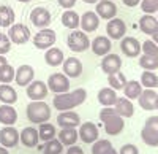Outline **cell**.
<instances>
[{
    "mask_svg": "<svg viewBox=\"0 0 158 154\" xmlns=\"http://www.w3.org/2000/svg\"><path fill=\"white\" fill-rule=\"evenodd\" d=\"M87 99V92L85 89L79 87V89H74V91H68V92H63V94H56L54 97V102H52V105H54L56 110L59 111H70L79 105H82Z\"/></svg>",
    "mask_w": 158,
    "mask_h": 154,
    "instance_id": "obj_1",
    "label": "cell"
},
{
    "mask_svg": "<svg viewBox=\"0 0 158 154\" xmlns=\"http://www.w3.org/2000/svg\"><path fill=\"white\" fill-rule=\"evenodd\" d=\"M100 119L104 124V132L108 135H118L125 127L123 118L114 110V107H103L100 111Z\"/></svg>",
    "mask_w": 158,
    "mask_h": 154,
    "instance_id": "obj_2",
    "label": "cell"
},
{
    "mask_svg": "<svg viewBox=\"0 0 158 154\" xmlns=\"http://www.w3.org/2000/svg\"><path fill=\"white\" fill-rule=\"evenodd\" d=\"M25 114H27V119L30 122L43 124V122H48L51 118V108L44 100H32L27 105Z\"/></svg>",
    "mask_w": 158,
    "mask_h": 154,
    "instance_id": "obj_3",
    "label": "cell"
},
{
    "mask_svg": "<svg viewBox=\"0 0 158 154\" xmlns=\"http://www.w3.org/2000/svg\"><path fill=\"white\" fill-rule=\"evenodd\" d=\"M67 45L73 53H84L90 48V40L85 32L82 30H71L67 38Z\"/></svg>",
    "mask_w": 158,
    "mask_h": 154,
    "instance_id": "obj_4",
    "label": "cell"
},
{
    "mask_svg": "<svg viewBox=\"0 0 158 154\" xmlns=\"http://www.w3.org/2000/svg\"><path fill=\"white\" fill-rule=\"evenodd\" d=\"M48 89L54 94H63L70 91V78L63 73H52L48 78Z\"/></svg>",
    "mask_w": 158,
    "mask_h": 154,
    "instance_id": "obj_5",
    "label": "cell"
},
{
    "mask_svg": "<svg viewBox=\"0 0 158 154\" xmlns=\"http://www.w3.org/2000/svg\"><path fill=\"white\" fill-rule=\"evenodd\" d=\"M8 38L11 40V43H15V45H24V43H27L29 38H30V29L27 25L21 24V22L13 24L8 27Z\"/></svg>",
    "mask_w": 158,
    "mask_h": 154,
    "instance_id": "obj_6",
    "label": "cell"
},
{
    "mask_svg": "<svg viewBox=\"0 0 158 154\" xmlns=\"http://www.w3.org/2000/svg\"><path fill=\"white\" fill-rule=\"evenodd\" d=\"M56 38H57V35L52 29H48V27L41 29L33 37V46L36 49H49V48L54 46Z\"/></svg>",
    "mask_w": 158,
    "mask_h": 154,
    "instance_id": "obj_7",
    "label": "cell"
},
{
    "mask_svg": "<svg viewBox=\"0 0 158 154\" xmlns=\"http://www.w3.org/2000/svg\"><path fill=\"white\" fill-rule=\"evenodd\" d=\"M77 137L81 138V142L84 143H95L98 137H100V130H98V127L94 124V122H84L81 124V127H79V130H77Z\"/></svg>",
    "mask_w": 158,
    "mask_h": 154,
    "instance_id": "obj_8",
    "label": "cell"
},
{
    "mask_svg": "<svg viewBox=\"0 0 158 154\" xmlns=\"http://www.w3.org/2000/svg\"><path fill=\"white\" fill-rule=\"evenodd\" d=\"M30 21H32V24L35 25V27L46 29L48 25L51 24V13L44 7H36L30 13Z\"/></svg>",
    "mask_w": 158,
    "mask_h": 154,
    "instance_id": "obj_9",
    "label": "cell"
},
{
    "mask_svg": "<svg viewBox=\"0 0 158 154\" xmlns=\"http://www.w3.org/2000/svg\"><path fill=\"white\" fill-rule=\"evenodd\" d=\"M106 33L111 40H122L127 33V25L120 18H112L106 25Z\"/></svg>",
    "mask_w": 158,
    "mask_h": 154,
    "instance_id": "obj_10",
    "label": "cell"
},
{
    "mask_svg": "<svg viewBox=\"0 0 158 154\" xmlns=\"http://www.w3.org/2000/svg\"><path fill=\"white\" fill-rule=\"evenodd\" d=\"M95 13L100 19H112L117 15V5L112 0H98L95 3Z\"/></svg>",
    "mask_w": 158,
    "mask_h": 154,
    "instance_id": "obj_11",
    "label": "cell"
},
{
    "mask_svg": "<svg viewBox=\"0 0 158 154\" xmlns=\"http://www.w3.org/2000/svg\"><path fill=\"white\" fill-rule=\"evenodd\" d=\"M0 143L3 148H16L19 143V132L13 125H5L0 130Z\"/></svg>",
    "mask_w": 158,
    "mask_h": 154,
    "instance_id": "obj_12",
    "label": "cell"
},
{
    "mask_svg": "<svg viewBox=\"0 0 158 154\" xmlns=\"http://www.w3.org/2000/svg\"><path fill=\"white\" fill-rule=\"evenodd\" d=\"M62 70H63V75H67L68 78H77V76L82 75V62L77 57L71 56V57L63 60Z\"/></svg>",
    "mask_w": 158,
    "mask_h": 154,
    "instance_id": "obj_13",
    "label": "cell"
},
{
    "mask_svg": "<svg viewBox=\"0 0 158 154\" xmlns=\"http://www.w3.org/2000/svg\"><path fill=\"white\" fill-rule=\"evenodd\" d=\"M35 78V70L30 65H21L15 72V81L21 87H27Z\"/></svg>",
    "mask_w": 158,
    "mask_h": 154,
    "instance_id": "obj_14",
    "label": "cell"
},
{
    "mask_svg": "<svg viewBox=\"0 0 158 154\" xmlns=\"http://www.w3.org/2000/svg\"><path fill=\"white\" fill-rule=\"evenodd\" d=\"M120 49L128 57H138L141 54V43L135 37H123L120 42Z\"/></svg>",
    "mask_w": 158,
    "mask_h": 154,
    "instance_id": "obj_15",
    "label": "cell"
},
{
    "mask_svg": "<svg viewBox=\"0 0 158 154\" xmlns=\"http://www.w3.org/2000/svg\"><path fill=\"white\" fill-rule=\"evenodd\" d=\"M90 48L94 51V54L97 56H106L111 53V48H112V43H111V38L109 37H103V35H98L97 38H94L90 43Z\"/></svg>",
    "mask_w": 158,
    "mask_h": 154,
    "instance_id": "obj_16",
    "label": "cell"
},
{
    "mask_svg": "<svg viewBox=\"0 0 158 154\" xmlns=\"http://www.w3.org/2000/svg\"><path fill=\"white\" fill-rule=\"evenodd\" d=\"M49 94L48 84L43 81H32L27 86V97L30 100H44Z\"/></svg>",
    "mask_w": 158,
    "mask_h": 154,
    "instance_id": "obj_17",
    "label": "cell"
},
{
    "mask_svg": "<svg viewBox=\"0 0 158 154\" xmlns=\"http://www.w3.org/2000/svg\"><path fill=\"white\" fill-rule=\"evenodd\" d=\"M120 67H122V59H120V56L111 54V53L106 54V56H103L101 70L106 73V75H112V73L120 72Z\"/></svg>",
    "mask_w": 158,
    "mask_h": 154,
    "instance_id": "obj_18",
    "label": "cell"
},
{
    "mask_svg": "<svg viewBox=\"0 0 158 154\" xmlns=\"http://www.w3.org/2000/svg\"><path fill=\"white\" fill-rule=\"evenodd\" d=\"M79 25H81L82 32L90 33V32H95L100 25V18L95 11H85L84 15L81 16V21H79Z\"/></svg>",
    "mask_w": 158,
    "mask_h": 154,
    "instance_id": "obj_19",
    "label": "cell"
},
{
    "mask_svg": "<svg viewBox=\"0 0 158 154\" xmlns=\"http://www.w3.org/2000/svg\"><path fill=\"white\" fill-rule=\"evenodd\" d=\"M57 124L62 127H77L81 124V116L74 111H60L57 116Z\"/></svg>",
    "mask_w": 158,
    "mask_h": 154,
    "instance_id": "obj_20",
    "label": "cell"
},
{
    "mask_svg": "<svg viewBox=\"0 0 158 154\" xmlns=\"http://www.w3.org/2000/svg\"><path fill=\"white\" fill-rule=\"evenodd\" d=\"M114 110L120 114L122 118H131L135 114V105L131 103V100L127 97H117L115 103H114Z\"/></svg>",
    "mask_w": 158,
    "mask_h": 154,
    "instance_id": "obj_21",
    "label": "cell"
},
{
    "mask_svg": "<svg viewBox=\"0 0 158 154\" xmlns=\"http://www.w3.org/2000/svg\"><path fill=\"white\" fill-rule=\"evenodd\" d=\"M19 140L25 148H35L38 145V129L35 127H25L19 134Z\"/></svg>",
    "mask_w": 158,
    "mask_h": 154,
    "instance_id": "obj_22",
    "label": "cell"
},
{
    "mask_svg": "<svg viewBox=\"0 0 158 154\" xmlns=\"http://www.w3.org/2000/svg\"><path fill=\"white\" fill-rule=\"evenodd\" d=\"M156 97H158V94L153 91V89H142L141 95L138 97L141 108L146 110V111L155 110V100H156Z\"/></svg>",
    "mask_w": 158,
    "mask_h": 154,
    "instance_id": "obj_23",
    "label": "cell"
},
{
    "mask_svg": "<svg viewBox=\"0 0 158 154\" xmlns=\"http://www.w3.org/2000/svg\"><path fill=\"white\" fill-rule=\"evenodd\" d=\"M18 121V111L11 105H0V122L3 125H15Z\"/></svg>",
    "mask_w": 158,
    "mask_h": 154,
    "instance_id": "obj_24",
    "label": "cell"
},
{
    "mask_svg": "<svg viewBox=\"0 0 158 154\" xmlns=\"http://www.w3.org/2000/svg\"><path fill=\"white\" fill-rule=\"evenodd\" d=\"M65 60V56L62 53V49L56 48V46H52L49 49H46V54H44V62L48 64V65L51 67H59L62 65Z\"/></svg>",
    "mask_w": 158,
    "mask_h": 154,
    "instance_id": "obj_25",
    "label": "cell"
},
{
    "mask_svg": "<svg viewBox=\"0 0 158 154\" xmlns=\"http://www.w3.org/2000/svg\"><path fill=\"white\" fill-rule=\"evenodd\" d=\"M139 29L141 32H144L146 35H153L158 29V21L155 16L152 15H144L141 19H139Z\"/></svg>",
    "mask_w": 158,
    "mask_h": 154,
    "instance_id": "obj_26",
    "label": "cell"
},
{
    "mask_svg": "<svg viewBox=\"0 0 158 154\" xmlns=\"http://www.w3.org/2000/svg\"><path fill=\"white\" fill-rule=\"evenodd\" d=\"M0 102L5 105H13L18 102V92L10 84H0Z\"/></svg>",
    "mask_w": 158,
    "mask_h": 154,
    "instance_id": "obj_27",
    "label": "cell"
},
{
    "mask_svg": "<svg viewBox=\"0 0 158 154\" xmlns=\"http://www.w3.org/2000/svg\"><path fill=\"white\" fill-rule=\"evenodd\" d=\"M117 100V92L112 87H103L98 91V102L103 107H114Z\"/></svg>",
    "mask_w": 158,
    "mask_h": 154,
    "instance_id": "obj_28",
    "label": "cell"
},
{
    "mask_svg": "<svg viewBox=\"0 0 158 154\" xmlns=\"http://www.w3.org/2000/svg\"><path fill=\"white\" fill-rule=\"evenodd\" d=\"M59 140L65 146H71L77 142V130L76 127H63L59 132Z\"/></svg>",
    "mask_w": 158,
    "mask_h": 154,
    "instance_id": "obj_29",
    "label": "cell"
},
{
    "mask_svg": "<svg viewBox=\"0 0 158 154\" xmlns=\"http://www.w3.org/2000/svg\"><path fill=\"white\" fill-rule=\"evenodd\" d=\"M79 21H81V18H79V15L73 10H65V13L62 15V24L67 29L76 30L79 27Z\"/></svg>",
    "mask_w": 158,
    "mask_h": 154,
    "instance_id": "obj_30",
    "label": "cell"
},
{
    "mask_svg": "<svg viewBox=\"0 0 158 154\" xmlns=\"http://www.w3.org/2000/svg\"><path fill=\"white\" fill-rule=\"evenodd\" d=\"M15 11L8 5H0V27H10L15 24Z\"/></svg>",
    "mask_w": 158,
    "mask_h": 154,
    "instance_id": "obj_31",
    "label": "cell"
},
{
    "mask_svg": "<svg viewBox=\"0 0 158 154\" xmlns=\"http://www.w3.org/2000/svg\"><path fill=\"white\" fill-rule=\"evenodd\" d=\"M141 92H142V86H141L139 81H136V80L127 81V84H125V87H123V94H125L127 99L135 100V99H138V97L141 95Z\"/></svg>",
    "mask_w": 158,
    "mask_h": 154,
    "instance_id": "obj_32",
    "label": "cell"
},
{
    "mask_svg": "<svg viewBox=\"0 0 158 154\" xmlns=\"http://www.w3.org/2000/svg\"><path fill=\"white\" fill-rule=\"evenodd\" d=\"M56 135H57V130H56V127L52 124H49V122L40 124V129H38V138L40 140H43V142H49V140L56 138Z\"/></svg>",
    "mask_w": 158,
    "mask_h": 154,
    "instance_id": "obj_33",
    "label": "cell"
},
{
    "mask_svg": "<svg viewBox=\"0 0 158 154\" xmlns=\"http://www.w3.org/2000/svg\"><path fill=\"white\" fill-rule=\"evenodd\" d=\"M108 83H109V87H112L114 91H120L127 84V78L122 72H117V73L108 75Z\"/></svg>",
    "mask_w": 158,
    "mask_h": 154,
    "instance_id": "obj_34",
    "label": "cell"
},
{
    "mask_svg": "<svg viewBox=\"0 0 158 154\" xmlns=\"http://www.w3.org/2000/svg\"><path fill=\"white\" fill-rule=\"evenodd\" d=\"M141 138L147 146H153V148L158 146V132L149 129V127H146V125H144L142 130H141Z\"/></svg>",
    "mask_w": 158,
    "mask_h": 154,
    "instance_id": "obj_35",
    "label": "cell"
},
{
    "mask_svg": "<svg viewBox=\"0 0 158 154\" xmlns=\"http://www.w3.org/2000/svg\"><path fill=\"white\" fill-rule=\"evenodd\" d=\"M141 86L146 89H155L158 86V76L150 72V70H144V73L141 75Z\"/></svg>",
    "mask_w": 158,
    "mask_h": 154,
    "instance_id": "obj_36",
    "label": "cell"
},
{
    "mask_svg": "<svg viewBox=\"0 0 158 154\" xmlns=\"http://www.w3.org/2000/svg\"><path fill=\"white\" fill-rule=\"evenodd\" d=\"M139 65L144 70H156L158 68V56H149V54H142L139 57Z\"/></svg>",
    "mask_w": 158,
    "mask_h": 154,
    "instance_id": "obj_37",
    "label": "cell"
},
{
    "mask_svg": "<svg viewBox=\"0 0 158 154\" xmlns=\"http://www.w3.org/2000/svg\"><path fill=\"white\" fill-rule=\"evenodd\" d=\"M62 151H63V145L60 143L59 138L49 140L43 146V154H62Z\"/></svg>",
    "mask_w": 158,
    "mask_h": 154,
    "instance_id": "obj_38",
    "label": "cell"
},
{
    "mask_svg": "<svg viewBox=\"0 0 158 154\" xmlns=\"http://www.w3.org/2000/svg\"><path fill=\"white\" fill-rule=\"evenodd\" d=\"M11 81H15V68H13L10 64H5V65L0 68V83L10 84Z\"/></svg>",
    "mask_w": 158,
    "mask_h": 154,
    "instance_id": "obj_39",
    "label": "cell"
},
{
    "mask_svg": "<svg viewBox=\"0 0 158 154\" xmlns=\"http://www.w3.org/2000/svg\"><path fill=\"white\" fill-rule=\"evenodd\" d=\"M112 148V143L109 140H97L95 143H92V154H104L108 149Z\"/></svg>",
    "mask_w": 158,
    "mask_h": 154,
    "instance_id": "obj_40",
    "label": "cell"
},
{
    "mask_svg": "<svg viewBox=\"0 0 158 154\" xmlns=\"http://www.w3.org/2000/svg\"><path fill=\"white\" fill-rule=\"evenodd\" d=\"M139 5L144 15H153L158 11V0H141Z\"/></svg>",
    "mask_w": 158,
    "mask_h": 154,
    "instance_id": "obj_41",
    "label": "cell"
},
{
    "mask_svg": "<svg viewBox=\"0 0 158 154\" xmlns=\"http://www.w3.org/2000/svg\"><path fill=\"white\" fill-rule=\"evenodd\" d=\"M142 54H149V56H158V45L153 40H146L141 45Z\"/></svg>",
    "mask_w": 158,
    "mask_h": 154,
    "instance_id": "obj_42",
    "label": "cell"
},
{
    "mask_svg": "<svg viewBox=\"0 0 158 154\" xmlns=\"http://www.w3.org/2000/svg\"><path fill=\"white\" fill-rule=\"evenodd\" d=\"M10 49H11V40L8 38L6 33H2L0 32V54H6L10 53Z\"/></svg>",
    "mask_w": 158,
    "mask_h": 154,
    "instance_id": "obj_43",
    "label": "cell"
},
{
    "mask_svg": "<svg viewBox=\"0 0 158 154\" xmlns=\"http://www.w3.org/2000/svg\"><path fill=\"white\" fill-rule=\"evenodd\" d=\"M118 154H139V149L136 145L133 143H127L120 148V151H118Z\"/></svg>",
    "mask_w": 158,
    "mask_h": 154,
    "instance_id": "obj_44",
    "label": "cell"
},
{
    "mask_svg": "<svg viewBox=\"0 0 158 154\" xmlns=\"http://www.w3.org/2000/svg\"><path fill=\"white\" fill-rule=\"evenodd\" d=\"M144 125L149 127V129H152V130H155V132H158V116L147 118V121H146V124H144Z\"/></svg>",
    "mask_w": 158,
    "mask_h": 154,
    "instance_id": "obj_45",
    "label": "cell"
},
{
    "mask_svg": "<svg viewBox=\"0 0 158 154\" xmlns=\"http://www.w3.org/2000/svg\"><path fill=\"white\" fill-rule=\"evenodd\" d=\"M59 2V5L62 7V8H65V10H71L74 5H76V0H57Z\"/></svg>",
    "mask_w": 158,
    "mask_h": 154,
    "instance_id": "obj_46",
    "label": "cell"
},
{
    "mask_svg": "<svg viewBox=\"0 0 158 154\" xmlns=\"http://www.w3.org/2000/svg\"><path fill=\"white\" fill-rule=\"evenodd\" d=\"M67 154H84V149L77 145H71V146H68Z\"/></svg>",
    "mask_w": 158,
    "mask_h": 154,
    "instance_id": "obj_47",
    "label": "cell"
},
{
    "mask_svg": "<svg viewBox=\"0 0 158 154\" xmlns=\"http://www.w3.org/2000/svg\"><path fill=\"white\" fill-rule=\"evenodd\" d=\"M125 7H130V8H135L141 3V0H122Z\"/></svg>",
    "mask_w": 158,
    "mask_h": 154,
    "instance_id": "obj_48",
    "label": "cell"
},
{
    "mask_svg": "<svg viewBox=\"0 0 158 154\" xmlns=\"http://www.w3.org/2000/svg\"><path fill=\"white\" fill-rule=\"evenodd\" d=\"M5 64H8V62H6V57L0 54V68H2V67L5 65Z\"/></svg>",
    "mask_w": 158,
    "mask_h": 154,
    "instance_id": "obj_49",
    "label": "cell"
},
{
    "mask_svg": "<svg viewBox=\"0 0 158 154\" xmlns=\"http://www.w3.org/2000/svg\"><path fill=\"white\" fill-rule=\"evenodd\" d=\"M152 40H153V42H155V43L158 45V29H156V32H155V33L152 35Z\"/></svg>",
    "mask_w": 158,
    "mask_h": 154,
    "instance_id": "obj_50",
    "label": "cell"
},
{
    "mask_svg": "<svg viewBox=\"0 0 158 154\" xmlns=\"http://www.w3.org/2000/svg\"><path fill=\"white\" fill-rule=\"evenodd\" d=\"M104 154H118V151H115L114 148H111V149H108V151L104 152Z\"/></svg>",
    "mask_w": 158,
    "mask_h": 154,
    "instance_id": "obj_51",
    "label": "cell"
},
{
    "mask_svg": "<svg viewBox=\"0 0 158 154\" xmlns=\"http://www.w3.org/2000/svg\"><path fill=\"white\" fill-rule=\"evenodd\" d=\"M0 154H10V152H8V149H6V148L0 146Z\"/></svg>",
    "mask_w": 158,
    "mask_h": 154,
    "instance_id": "obj_52",
    "label": "cell"
},
{
    "mask_svg": "<svg viewBox=\"0 0 158 154\" xmlns=\"http://www.w3.org/2000/svg\"><path fill=\"white\" fill-rule=\"evenodd\" d=\"M82 2H84V3H97L98 0H82Z\"/></svg>",
    "mask_w": 158,
    "mask_h": 154,
    "instance_id": "obj_53",
    "label": "cell"
},
{
    "mask_svg": "<svg viewBox=\"0 0 158 154\" xmlns=\"http://www.w3.org/2000/svg\"><path fill=\"white\" fill-rule=\"evenodd\" d=\"M155 110H158V97H156V100H155Z\"/></svg>",
    "mask_w": 158,
    "mask_h": 154,
    "instance_id": "obj_54",
    "label": "cell"
},
{
    "mask_svg": "<svg viewBox=\"0 0 158 154\" xmlns=\"http://www.w3.org/2000/svg\"><path fill=\"white\" fill-rule=\"evenodd\" d=\"M18 2H21V3H27V2H30V0H18Z\"/></svg>",
    "mask_w": 158,
    "mask_h": 154,
    "instance_id": "obj_55",
    "label": "cell"
},
{
    "mask_svg": "<svg viewBox=\"0 0 158 154\" xmlns=\"http://www.w3.org/2000/svg\"><path fill=\"white\" fill-rule=\"evenodd\" d=\"M156 21H158V18H156Z\"/></svg>",
    "mask_w": 158,
    "mask_h": 154,
    "instance_id": "obj_56",
    "label": "cell"
}]
</instances>
